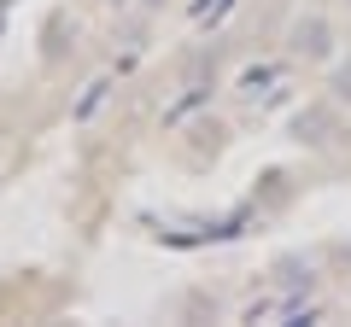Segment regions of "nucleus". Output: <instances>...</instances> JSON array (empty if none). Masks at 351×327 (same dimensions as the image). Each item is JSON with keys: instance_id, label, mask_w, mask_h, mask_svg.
Returning <instances> with one entry per match:
<instances>
[{"instance_id": "f257e3e1", "label": "nucleus", "mask_w": 351, "mask_h": 327, "mask_svg": "<svg viewBox=\"0 0 351 327\" xmlns=\"http://www.w3.org/2000/svg\"><path fill=\"white\" fill-rule=\"evenodd\" d=\"M293 53H304V59H328L334 53V29H328V18H299L293 24Z\"/></svg>"}, {"instance_id": "f03ea898", "label": "nucleus", "mask_w": 351, "mask_h": 327, "mask_svg": "<svg viewBox=\"0 0 351 327\" xmlns=\"http://www.w3.org/2000/svg\"><path fill=\"white\" fill-rule=\"evenodd\" d=\"M328 123H334L328 112H304L299 117V140H328Z\"/></svg>"}, {"instance_id": "7ed1b4c3", "label": "nucleus", "mask_w": 351, "mask_h": 327, "mask_svg": "<svg viewBox=\"0 0 351 327\" xmlns=\"http://www.w3.org/2000/svg\"><path fill=\"white\" fill-rule=\"evenodd\" d=\"M228 6H234V0H199V6H193V24H217Z\"/></svg>"}, {"instance_id": "20e7f679", "label": "nucleus", "mask_w": 351, "mask_h": 327, "mask_svg": "<svg viewBox=\"0 0 351 327\" xmlns=\"http://www.w3.org/2000/svg\"><path fill=\"white\" fill-rule=\"evenodd\" d=\"M339 100H351V70H339Z\"/></svg>"}]
</instances>
